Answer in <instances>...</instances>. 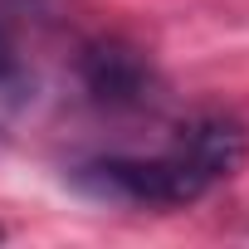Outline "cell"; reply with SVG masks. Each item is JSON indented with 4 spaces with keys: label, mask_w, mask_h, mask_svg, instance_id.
Segmentation results:
<instances>
[{
    "label": "cell",
    "mask_w": 249,
    "mask_h": 249,
    "mask_svg": "<svg viewBox=\"0 0 249 249\" xmlns=\"http://www.w3.org/2000/svg\"><path fill=\"white\" fill-rule=\"evenodd\" d=\"M244 152H249L244 122L225 112H205L186 122L181 137L161 157H107L83 166V186L122 205H186V200H200L210 186L230 181Z\"/></svg>",
    "instance_id": "1"
},
{
    "label": "cell",
    "mask_w": 249,
    "mask_h": 249,
    "mask_svg": "<svg viewBox=\"0 0 249 249\" xmlns=\"http://www.w3.org/2000/svg\"><path fill=\"white\" fill-rule=\"evenodd\" d=\"M0 83H20V59H15L5 30H0Z\"/></svg>",
    "instance_id": "3"
},
{
    "label": "cell",
    "mask_w": 249,
    "mask_h": 249,
    "mask_svg": "<svg viewBox=\"0 0 249 249\" xmlns=\"http://www.w3.org/2000/svg\"><path fill=\"white\" fill-rule=\"evenodd\" d=\"M83 83L107 107H137V103L152 98V69H147V59L137 49H127V44H112V39L93 44L83 54Z\"/></svg>",
    "instance_id": "2"
}]
</instances>
